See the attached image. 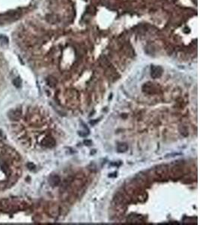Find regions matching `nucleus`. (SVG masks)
<instances>
[{
    "label": "nucleus",
    "mask_w": 200,
    "mask_h": 225,
    "mask_svg": "<svg viewBox=\"0 0 200 225\" xmlns=\"http://www.w3.org/2000/svg\"><path fill=\"white\" fill-rule=\"evenodd\" d=\"M167 173L168 170L166 165H159L155 169V174L158 180H164Z\"/></svg>",
    "instance_id": "f257e3e1"
},
{
    "label": "nucleus",
    "mask_w": 200,
    "mask_h": 225,
    "mask_svg": "<svg viewBox=\"0 0 200 225\" xmlns=\"http://www.w3.org/2000/svg\"><path fill=\"white\" fill-rule=\"evenodd\" d=\"M20 17V14L17 12H8V13L2 14L0 16V19H2L4 20H14L18 19Z\"/></svg>",
    "instance_id": "f03ea898"
},
{
    "label": "nucleus",
    "mask_w": 200,
    "mask_h": 225,
    "mask_svg": "<svg viewBox=\"0 0 200 225\" xmlns=\"http://www.w3.org/2000/svg\"><path fill=\"white\" fill-rule=\"evenodd\" d=\"M183 175V170L181 166H175L171 170V176L173 179H178Z\"/></svg>",
    "instance_id": "7ed1b4c3"
},
{
    "label": "nucleus",
    "mask_w": 200,
    "mask_h": 225,
    "mask_svg": "<svg viewBox=\"0 0 200 225\" xmlns=\"http://www.w3.org/2000/svg\"><path fill=\"white\" fill-rule=\"evenodd\" d=\"M151 75L153 78L157 79L159 78V77H161L162 74H163V69L160 66H157V65H153L152 66V69H151Z\"/></svg>",
    "instance_id": "20e7f679"
},
{
    "label": "nucleus",
    "mask_w": 200,
    "mask_h": 225,
    "mask_svg": "<svg viewBox=\"0 0 200 225\" xmlns=\"http://www.w3.org/2000/svg\"><path fill=\"white\" fill-rule=\"evenodd\" d=\"M22 111L21 109L17 108L15 110H12L10 112H8V117L10 118V119L12 120H18V119L20 118V116H21Z\"/></svg>",
    "instance_id": "39448f33"
},
{
    "label": "nucleus",
    "mask_w": 200,
    "mask_h": 225,
    "mask_svg": "<svg viewBox=\"0 0 200 225\" xmlns=\"http://www.w3.org/2000/svg\"><path fill=\"white\" fill-rule=\"evenodd\" d=\"M142 90H143V92H145V93H147V94H155V93L157 92L156 89H155V86L150 83H145V84L143 86Z\"/></svg>",
    "instance_id": "423d86ee"
},
{
    "label": "nucleus",
    "mask_w": 200,
    "mask_h": 225,
    "mask_svg": "<svg viewBox=\"0 0 200 225\" xmlns=\"http://www.w3.org/2000/svg\"><path fill=\"white\" fill-rule=\"evenodd\" d=\"M49 215H51L52 217H56L58 216L59 214V208L56 204H53V205L50 206L48 209Z\"/></svg>",
    "instance_id": "0eeeda50"
},
{
    "label": "nucleus",
    "mask_w": 200,
    "mask_h": 225,
    "mask_svg": "<svg viewBox=\"0 0 200 225\" xmlns=\"http://www.w3.org/2000/svg\"><path fill=\"white\" fill-rule=\"evenodd\" d=\"M41 143H42V145L44 146L50 148V147H53L55 146V140H54V139L52 138V137H46V138H44V140H42Z\"/></svg>",
    "instance_id": "6e6552de"
},
{
    "label": "nucleus",
    "mask_w": 200,
    "mask_h": 225,
    "mask_svg": "<svg viewBox=\"0 0 200 225\" xmlns=\"http://www.w3.org/2000/svg\"><path fill=\"white\" fill-rule=\"evenodd\" d=\"M60 183V178L58 176H52L50 179V184L52 186H57Z\"/></svg>",
    "instance_id": "1a4fd4ad"
},
{
    "label": "nucleus",
    "mask_w": 200,
    "mask_h": 225,
    "mask_svg": "<svg viewBox=\"0 0 200 225\" xmlns=\"http://www.w3.org/2000/svg\"><path fill=\"white\" fill-rule=\"evenodd\" d=\"M128 149V146L127 143H119L117 146V150L118 153H125Z\"/></svg>",
    "instance_id": "9d476101"
},
{
    "label": "nucleus",
    "mask_w": 200,
    "mask_h": 225,
    "mask_svg": "<svg viewBox=\"0 0 200 225\" xmlns=\"http://www.w3.org/2000/svg\"><path fill=\"white\" fill-rule=\"evenodd\" d=\"M13 84L17 88H20L22 85V80L20 77H16L13 80Z\"/></svg>",
    "instance_id": "9b49d317"
},
{
    "label": "nucleus",
    "mask_w": 200,
    "mask_h": 225,
    "mask_svg": "<svg viewBox=\"0 0 200 225\" xmlns=\"http://www.w3.org/2000/svg\"><path fill=\"white\" fill-rule=\"evenodd\" d=\"M0 42H1L2 44H8L9 42L8 38L7 36L4 35H0Z\"/></svg>",
    "instance_id": "f8f14e48"
},
{
    "label": "nucleus",
    "mask_w": 200,
    "mask_h": 225,
    "mask_svg": "<svg viewBox=\"0 0 200 225\" xmlns=\"http://www.w3.org/2000/svg\"><path fill=\"white\" fill-rule=\"evenodd\" d=\"M47 82H48V85L50 86H54L56 83V81H55V80L53 77H49L47 79Z\"/></svg>",
    "instance_id": "ddd939ff"
},
{
    "label": "nucleus",
    "mask_w": 200,
    "mask_h": 225,
    "mask_svg": "<svg viewBox=\"0 0 200 225\" xmlns=\"http://www.w3.org/2000/svg\"><path fill=\"white\" fill-rule=\"evenodd\" d=\"M84 143H85V145H87V146H90L91 145L92 143V142L91 140H84Z\"/></svg>",
    "instance_id": "4468645a"
},
{
    "label": "nucleus",
    "mask_w": 200,
    "mask_h": 225,
    "mask_svg": "<svg viewBox=\"0 0 200 225\" xmlns=\"http://www.w3.org/2000/svg\"><path fill=\"white\" fill-rule=\"evenodd\" d=\"M28 168L29 169H34L35 167V164H33L32 163H29V164H28Z\"/></svg>",
    "instance_id": "2eb2a0df"
}]
</instances>
